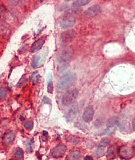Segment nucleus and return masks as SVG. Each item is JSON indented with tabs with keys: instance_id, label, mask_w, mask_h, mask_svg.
<instances>
[{
	"instance_id": "obj_1",
	"label": "nucleus",
	"mask_w": 135,
	"mask_h": 160,
	"mask_svg": "<svg viewBox=\"0 0 135 160\" xmlns=\"http://www.w3.org/2000/svg\"><path fill=\"white\" fill-rule=\"evenodd\" d=\"M77 80V75L72 71H67L62 76L57 84V89L63 91L69 88Z\"/></svg>"
},
{
	"instance_id": "obj_2",
	"label": "nucleus",
	"mask_w": 135,
	"mask_h": 160,
	"mask_svg": "<svg viewBox=\"0 0 135 160\" xmlns=\"http://www.w3.org/2000/svg\"><path fill=\"white\" fill-rule=\"evenodd\" d=\"M78 96V90L77 88L72 89L67 91L62 98V103L65 106L72 104Z\"/></svg>"
},
{
	"instance_id": "obj_3",
	"label": "nucleus",
	"mask_w": 135,
	"mask_h": 160,
	"mask_svg": "<svg viewBox=\"0 0 135 160\" xmlns=\"http://www.w3.org/2000/svg\"><path fill=\"white\" fill-rule=\"evenodd\" d=\"M74 55V50L72 47H65L60 50L57 59L60 63H67L70 61Z\"/></svg>"
},
{
	"instance_id": "obj_4",
	"label": "nucleus",
	"mask_w": 135,
	"mask_h": 160,
	"mask_svg": "<svg viewBox=\"0 0 135 160\" xmlns=\"http://www.w3.org/2000/svg\"><path fill=\"white\" fill-rule=\"evenodd\" d=\"M76 36V33L74 30H69L63 32L60 36L61 42L64 44H69L72 42Z\"/></svg>"
},
{
	"instance_id": "obj_5",
	"label": "nucleus",
	"mask_w": 135,
	"mask_h": 160,
	"mask_svg": "<svg viewBox=\"0 0 135 160\" xmlns=\"http://www.w3.org/2000/svg\"><path fill=\"white\" fill-rule=\"evenodd\" d=\"M80 108V103H77L73 105L70 107V109L69 110L68 113L67 114V119L69 121H72L77 116V114L78 113Z\"/></svg>"
},
{
	"instance_id": "obj_6",
	"label": "nucleus",
	"mask_w": 135,
	"mask_h": 160,
	"mask_svg": "<svg viewBox=\"0 0 135 160\" xmlns=\"http://www.w3.org/2000/svg\"><path fill=\"white\" fill-rule=\"evenodd\" d=\"M66 150H67V147L65 145H59L52 150V155L56 158H60L65 153Z\"/></svg>"
},
{
	"instance_id": "obj_7",
	"label": "nucleus",
	"mask_w": 135,
	"mask_h": 160,
	"mask_svg": "<svg viewBox=\"0 0 135 160\" xmlns=\"http://www.w3.org/2000/svg\"><path fill=\"white\" fill-rule=\"evenodd\" d=\"M94 116V110L92 106H88L85 108L83 113V120L85 122H90L93 120Z\"/></svg>"
},
{
	"instance_id": "obj_8",
	"label": "nucleus",
	"mask_w": 135,
	"mask_h": 160,
	"mask_svg": "<svg viewBox=\"0 0 135 160\" xmlns=\"http://www.w3.org/2000/svg\"><path fill=\"white\" fill-rule=\"evenodd\" d=\"M75 18L73 16H67L64 18L60 22V27L62 29L71 27L75 24Z\"/></svg>"
},
{
	"instance_id": "obj_9",
	"label": "nucleus",
	"mask_w": 135,
	"mask_h": 160,
	"mask_svg": "<svg viewBox=\"0 0 135 160\" xmlns=\"http://www.w3.org/2000/svg\"><path fill=\"white\" fill-rule=\"evenodd\" d=\"M102 11V8L99 5L93 6L90 8H88L85 12V14L87 17H93L97 15Z\"/></svg>"
},
{
	"instance_id": "obj_10",
	"label": "nucleus",
	"mask_w": 135,
	"mask_h": 160,
	"mask_svg": "<svg viewBox=\"0 0 135 160\" xmlns=\"http://www.w3.org/2000/svg\"><path fill=\"white\" fill-rule=\"evenodd\" d=\"M10 33L11 29L9 25L3 21H0V35L3 37H8Z\"/></svg>"
},
{
	"instance_id": "obj_11",
	"label": "nucleus",
	"mask_w": 135,
	"mask_h": 160,
	"mask_svg": "<svg viewBox=\"0 0 135 160\" xmlns=\"http://www.w3.org/2000/svg\"><path fill=\"white\" fill-rule=\"evenodd\" d=\"M133 151L132 149L127 147H123L119 150L120 156L125 159L130 158L133 155Z\"/></svg>"
},
{
	"instance_id": "obj_12",
	"label": "nucleus",
	"mask_w": 135,
	"mask_h": 160,
	"mask_svg": "<svg viewBox=\"0 0 135 160\" xmlns=\"http://www.w3.org/2000/svg\"><path fill=\"white\" fill-rule=\"evenodd\" d=\"M44 40L43 39H39L37 40H36L34 43L32 45L31 51V52H36L39 51L40 49L43 47L44 43Z\"/></svg>"
},
{
	"instance_id": "obj_13",
	"label": "nucleus",
	"mask_w": 135,
	"mask_h": 160,
	"mask_svg": "<svg viewBox=\"0 0 135 160\" xmlns=\"http://www.w3.org/2000/svg\"><path fill=\"white\" fill-rule=\"evenodd\" d=\"M119 123V120L117 117H112L110 118L108 120L107 123H106V126L108 128H114L116 126H117Z\"/></svg>"
},
{
	"instance_id": "obj_14",
	"label": "nucleus",
	"mask_w": 135,
	"mask_h": 160,
	"mask_svg": "<svg viewBox=\"0 0 135 160\" xmlns=\"http://www.w3.org/2000/svg\"><path fill=\"white\" fill-rule=\"evenodd\" d=\"M80 158V152L78 150L72 151L67 156V160H78Z\"/></svg>"
},
{
	"instance_id": "obj_15",
	"label": "nucleus",
	"mask_w": 135,
	"mask_h": 160,
	"mask_svg": "<svg viewBox=\"0 0 135 160\" xmlns=\"http://www.w3.org/2000/svg\"><path fill=\"white\" fill-rule=\"evenodd\" d=\"M39 79H40V75L37 71L33 73L30 76V80L33 83V85H37L39 82Z\"/></svg>"
},
{
	"instance_id": "obj_16",
	"label": "nucleus",
	"mask_w": 135,
	"mask_h": 160,
	"mask_svg": "<svg viewBox=\"0 0 135 160\" xmlns=\"http://www.w3.org/2000/svg\"><path fill=\"white\" fill-rule=\"evenodd\" d=\"M90 0H77V1H74L73 2L72 5L73 6L75 7H80L82 6H84V5H86L88 3H90Z\"/></svg>"
},
{
	"instance_id": "obj_17",
	"label": "nucleus",
	"mask_w": 135,
	"mask_h": 160,
	"mask_svg": "<svg viewBox=\"0 0 135 160\" xmlns=\"http://www.w3.org/2000/svg\"><path fill=\"white\" fill-rule=\"evenodd\" d=\"M95 156L98 158H100V157H102L103 156L105 155V151L104 150L103 147H98L97 149H96L95 151Z\"/></svg>"
},
{
	"instance_id": "obj_18",
	"label": "nucleus",
	"mask_w": 135,
	"mask_h": 160,
	"mask_svg": "<svg viewBox=\"0 0 135 160\" xmlns=\"http://www.w3.org/2000/svg\"><path fill=\"white\" fill-rule=\"evenodd\" d=\"M15 138V134L14 132H10L8 133V135H6L5 137L6 141L7 142V143H11L13 141L14 139Z\"/></svg>"
},
{
	"instance_id": "obj_19",
	"label": "nucleus",
	"mask_w": 135,
	"mask_h": 160,
	"mask_svg": "<svg viewBox=\"0 0 135 160\" xmlns=\"http://www.w3.org/2000/svg\"><path fill=\"white\" fill-rule=\"evenodd\" d=\"M54 90V86H53L52 79V76H50V79L48 80V83H47V91L49 93L52 94Z\"/></svg>"
},
{
	"instance_id": "obj_20",
	"label": "nucleus",
	"mask_w": 135,
	"mask_h": 160,
	"mask_svg": "<svg viewBox=\"0 0 135 160\" xmlns=\"http://www.w3.org/2000/svg\"><path fill=\"white\" fill-rule=\"evenodd\" d=\"M15 156L16 159L19 160H22L24 157L23 151L21 149H19L18 150H17L16 153H15Z\"/></svg>"
},
{
	"instance_id": "obj_21",
	"label": "nucleus",
	"mask_w": 135,
	"mask_h": 160,
	"mask_svg": "<svg viewBox=\"0 0 135 160\" xmlns=\"http://www.w3.org/2000/svg\"><path fill=\"white\" fill-rule=\"evenodd\" d=\"M110 143V140L108 138H103L102 140H101L100 143L99 147H104L107 146L108 145H109Z\"/></svg>"
},
{
	"instance_id": "obj_22",
	"label": "nucleus",
	"mask_w": 135,
	"mask_h": 160,
	"mask_svg": "<svg viewBox=\"0 0 135 160\" xmlns=\"http://www.w3.org/2000/svg\"><path fill=\"white\" fill-rule=\"evenodd\" d=\"M39 60H40V57H39V56H36V57L33 58V62H32V67H33V68H36V67H37L39 62Z\"/></svg>"
},
{
	"instance_id": "obj_23",
	"label": "nucleus",
	"mask_w": 135,
	"mask_h": 160,
	"mask_svg": "<svg viewBox=\"0 0 135 160\" xmlns=\"http://www.w3.org/2000/svg\"><path fill=\"white\" fill-rule=\"evenodd\" d=\"M24 127L28 130H31L33 127V121H31V120H29V121L26 122L24 123Z\"/></svg>"
},
{
	"instance_id": "obj_24",
	"label": "nucleus",
	"mask_w": 135,
	"mask_h": 160,
	"mask_svg": "<svg viewBox=\"0 0 135 160\" xmlns=\"http://www.w3.org/2000/svg\"><path fill=\"white\" fill-rule=\"evenodd\" d=\"M107 155L108 157H110V158H111V159L115 158V153H114V150H113V147L110 148L109 149H108V152H107Z\"/></svg>"
},
{
	"instance_id": "obj_25",
	"label": "nucleus",
	"mask_w": 135,
	"mask_h": 160,
	"mask_svg": "<svg viewBox=\"0 0 135 160\" xmlns=\"http://www.w3.org/2000/svg\"><path fill=\"white\" fill-rule=\"evenodd\" d=\"M6 91L3 88H1L0 89V99H3L6 96Z\"/></svg>"
},
{
	"instance_id": "obj_26",
	"label": "nucleus",
	"mask_w": 135,
	"mask_h": 160,
	"mask_svg": "<svg viewBox=\"0 0 135 160\" xmlns=\"http://www.w3.org/2000/svg\"><path fill=\"white\" fill-rule=\"evenodd\" d=\"M80 9H77V8H74V9H70L69 10L67 11V13L68 14H77L80 12Z\"/></svg>"
},
{
	"instance_id": "obj_27",
	"label": "nucleus",
	"mask_w": 135,
	"mask_h": 160,
	"mask_svg": "<svg viewBox=\"0 0 135 160\" xmlns=\"http://www.w3.org/2000/svg\"><path fill=\"white\" fill-rule=\"evenodd\" d=\"M26 149H27L29 153H31L33 151V145H32L31 143L28 142L27 145H26Z\"/></svg>"
},
{
	"instance_id": "obj_28",
	"label": "nucleus",
	"mask_w": 135,
	"mask_h": 160,
	"mask_svg": "<svg viewBox=\"0 0 135 160\" xmlns=\"http://www.w3.org/2000/svg\"><path fill=\"white\" fill-rule=\"evenodd\" d=\"M103 124V121L102 120H97L95 122V127H100L102 126V125Z\"/></svg>"
},
{
	"instance_id": "obj_29",
	"label": "nucleus",
	"mask_w": 135,
	"mask_h": 160,
	"mask_svg": "<svg viewBox=\"0 0 135 160\" xmlns=\"http://www.w3.org/2000/svg\"><path fill=\"white\" fill-rule=\"evenodd\" d=\"M84 160H93V158L91 156H86L85 158H84Z\"/></svg>"
},
{
	"instance_id": "obj_30",
	"label": "nucleus",
	"mask_w": 135,
	"mask_h": 160,
	"mask_svg": "<svg viewBox=\"0 0 135 160\" xmlns=\"http://www.w3.org/2000/svg\"><path fill=\"white\" fill-rule=\"evenodd\" d=\"M132 125H133V130L135 131V117L134 118V119H133V123H132Z\"/></svg>"
}]
</instances>
